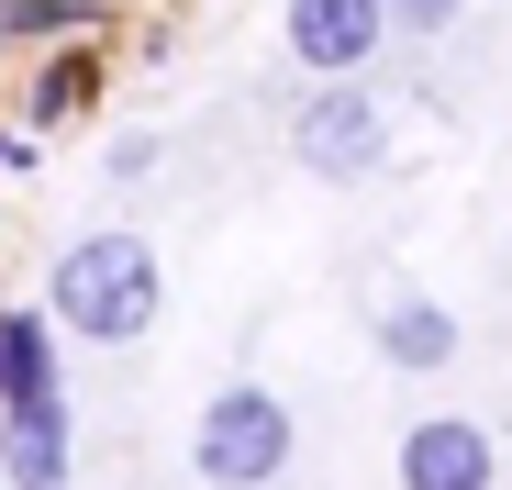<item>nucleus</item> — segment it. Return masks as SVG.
<instances>
[{"instance_id": "5", "label": "nucleus", "mask_w": 512, "mask_h": 490, "mask_svg": "<svg viewBox=\"0 0 512 490\" xmlns=\"http://www.w3.org/2000/svg\"><path fill=\"white\" fill-rule=\"evenodd\" d=\"M490 435L468 424V413H423L412 435H401V490H490Z\"/></svg>"}, {"instance_id": "9", "label": "nucleus", "mask_w": 512, "mask_h": 490, "mask_svg": "<svg viewBox=\"0 0 512 490\" xmlns=\"http://www.w3.org/2000/svg\"><path fill=\"white\" fill-rule=\"evenodd\" d=\"M78 101H90V67H45V90H34V123H56V112H78Z\"/></svg>"}, {"instance_id": "1", "label": "nucleus", "mask_w": 512, "mask_h": 490, "mask_svg": "<svg viewBox=\"0 0 512 490\" xmlns=\"http://www.w3.org/2000/svg\"><path fill=\"white\" fill-rule=\"evenodd\" d=\"M156 301H167V279H156L145 234H78L56 257V290H45V312L67 335H90V346H134L156 323Z\"/></svg>"}, {"instance_id": "10", "label": "nucleus", "mask_w": 512, "mask_h": 490, "mask_svg": "<svg viewBox=\"0 0 512 490\" xmlns=\"http://www.w3.org/2000/svg\"><path fill=\"white\" fill-rule=\"evenodd\" d=\"M379 12H390V34H446L457 0H379Z\"/></svg>"}, {"instance_id": "2", "label": "nucleus", "mask_w": 512, "mask_h": 490, "mask_svg": "<svg viewBox=\"0 0 512 490\" xmlns=\"http://www.w3.org/2000/svg\"><path fill=\"white\" fill-rule=\"evenodd\" d=\"M190 468H201L212 490H268V479L290 468V401L256 390V379L212 390L201 424H190Z\"/></svg>"}, {"instance_id": "3", "label": "nucleus", "mask_w": 512, "mask_h": 490, "mask_svg": "<svg viewBox=\"0 0 512 490\" xmlns=\"http://www.w3.org/2000/svg\"><path fill=\"white\" fill-rule=\"evenodd\" d=\"M290 145H301V168H312V179H368L379 156H390V112L357 90V78H334L323 101H301Z\"/></svg>"}, {"instance_id": "7", "label": "nucleus", "mask_w": 512, "mask_h": 490, "mask_svg": "<svg viewBox=\"0 0 512 490\" xmlns=\"http://www.w3.org/2000/svg\"><path fill=\"white\" fill-rule=\"evenodd\" d=\"M379 357L390 368H446L457 357V312L446 301H390L379 312Z\"/></svg>"}, {"instance_id": "4", "label": "nucleus", "mask_w": 512, "mask_h": 490, "mask_svg": "<svg viewBox=\"0 0 512 490\" xmlns=\"http://www.w3.org/2000/svg\"><path fill=\"white\" fill-rule=\"evenodd\" d=\"M379 45H390V12H379V0H290V56H301V67L357 78Z\"/></svg>"}, {"instance_id": "8", "label": "nucleus", "mask_w": 512, "mask_h": 490, "mask_svg": "<svg viewBox=\"0 0 512 490\" xmlns=\"http://www.w3.org/2000/svg\"><path fill=\"white\" fill-rule=\"evenodd\" d=\"M56 390V312H0V401H34Z\"/></svg>"}, {"instance_id": "6", "label": "nucleus", "mask_w": 512, "mask_h": 490, "mask_svg": "<svg viewBox=\"0 0 512 490\" xmlns=\"http://www.w3.org/2000/svg\"><path fill=\"white\" fill-rule=\"evenodd\" d=\"M0 479L12 490H67V401L56 390L0 401Z\"/></svg>"}]
</instances>
